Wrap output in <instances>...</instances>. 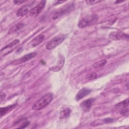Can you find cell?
<instances>
[{
  "instance_id": "cell-1",
  "label": "cell",
  "mask_w": 129,
  "mask_h": 129,
  "mask_svg": "<svg viewBox=\"0 0 129 129\" xmlns=\"http://www.w3.org/2000/svg\"><path fill=\"white\" fill-rule=\"evenodd\" d=\"M53 99V94L51 93H47L37 100L33 104L32 108L35 111L40 110L47 106L51 102Z\"/></svg>"
},
{
  "instance_id": "cell-2",
  "label": "cell",
  "mask_w": 129,
  "mask_h": 129,
  "mask_svg": "<svg viewBox=\"0 0 129 129\" xmlns=\"http://www.w3.org/2000/svg\"><path fill=\"white\" fill-rule=\"evenodd\" d=\"M99 16L96 14H91L82 18L79 22L78 27L80 28H86L95 24L98 20Z\"/></svg>"
},
{
  "instance_id": "cell-3",
  "label": "cell",
  "mask_w": 129,
  "mask_h": 129,
  "mask_svg": "<svg viewBox=\"0 0 129 129\" xmlns=\"http://www.w3.org/2000/svg\"><path fill=\"white\" fill-rule=\"evenodd\" d=\"M74 8L75 4L74 3L67 4V5L64 6L55 12L52 16V18L53 20L57 19L71 12L74 9Z\"/></svg>"
},
{
  "instance_id": "cell-4",
  "label": "cell",
  "mask_w": 129,
  "mask_h": 129,
  "mask_svg": "<svg viewBox=\"0 0 129 129\" xmlns=\"http://www.w3.org/2000/svg\"><path fill=\"white\" fill-rule=\"evenodd\" d=\"M66 38L67 35L63 34H59L55 36L47 43L46 45V48L48 50H52L54 49L61 44Z\"/></svg>"
},
{
  "instance_id": "cell-5",
  "label": "cell",
  "mask_w": 129,
  "mask_h": 129,
  "mask_svg": "<svg viewBox=\"0 0 129 129\" xmlns=\"http://www.w3.org/2000/svg\"><path fill=\"white\" fill-rule=\"evenodd\" d=\"M37 55V53L36 52H31L29 54H26L22 57L18 58L17 59L14 60V61L11 62V64L13 65H18L21 63H23L24 62H25L27 61H29V60L31 59L32 58L35 57Z\"/></svg>"
},
{
  "instance_id": "cell-6",
  "label": "cell",
  "mask_w": 129,
  "mask_h": 129,
  "mask_svg": "<svg viewBox=\"0 0 129 129\" xmlns=\"http://www.w3.org/2000/svg\"><path fill=\"white\" fill-rule=\"evenodd\" d=\"M46 1H42L37 6L32 8L30 11V15L32 17H37L43 11L45 6Z\"/></svg>"
},
{
  "instance_id": "cell-7",
  "label": "cell",
  "mask_w": 129,
  "mask_h": 129,
  "mask_svg": "<svg viewBox=\"0 0 129 129\" xmlns=\"http://www.w3.org/2000/svg\"><path fill=\"white\" fill-rule=\"evenodd\" d=\"M34 2H32L28 4L24 5L22 6L17 12V16L18 17H21L27 15L29 12H30L31 9H32L31 7L33 5Z\"/></svg>"
},
{
  "instance_id": "cell-8",
  "label": "cell",
  "mask_w": 129,
  "mask_h": 129,
  "mask_svg": "<svg viewBox=\"0 0 129 129\" xmlns=\"http://www.w3.org/2000/svg\"><path fill=\"white\" fill-rule=\"evenodd\" d=\"M20 42L19 39H15L13 42L9 43L1 49V51L2 53H3V55H6L10 53L14 49L16 46H17L20 43Z\"/></svg>"
},
{
  "instance_id": "cell-9",
  "label": "cell",
  "mask_w": 129,
  "mask_h": 129,
  "mask_svg": "<svg viewBox=\"0 0 129 129\" xmlns=\"http://www.w3.org/2000/svg\"><path fill=\"white\" fill-rule=\"evenodd\" d=\"M94 100L95 99L94 98H90L82 102L80 104V106L83 111L84 112H87L89 111Z\"/></svg>"
},
{
  "instance_id": "cell-10",
  "label": "cell",
  "mask_w": 129,
  "mask_h": 129,
  "mask_svg": "<svg viewBox=\"0 0 129 129\" xmlns=\"http://www.w3.org/2000/svg\"><path fill=\"white\" fill-rule=\"evenodd\" d=\"M109 37L112 40H119L122 39H128V35L122 32H112L109 35Z\"/></svg>"
},
{
  "instance_id": "cell-11",
  "label": "cell",
  "mask_w": 129,
  "mask_h": 129,
  "mask_svg": "<svg viewBox=\"0 0 129 129\" xmlns=\"http://www.w3.org/2000/svg\"><path fill=\"white\" fill-rule=\"evenodd\" d=\"M91 92V90L87 88H82L80 90L76 96V99L77 101L83 98L84 97L86 96Z\"/></svg>"
},
{
  "instance_id": "cell-12",
  "label": "cell",
  "mask_w": 129,
  "mask_h": 129,
  "mask_svg": "<svg viewBox=\"0 0 129 129\" xmlns=\"http://www.w3.org/2000/svg\"><path fill=\"white\" fill-rule=\"evenodd\" d=\"M64 61H65L64 57L63 56H59V59L58 60V61L57 64L56 66H54L50 68V70L53 72H57L59 71L63 67Z\"/></svg>"
},
{
  "instance_id": "cell-13",
  "label": "cell",
  "mask_w": 129,
  "mask_h": 129,
  "mask_svg": "<svg viewBox=\"0 0 129 129\" xmlns=\"http://www.w3.org/2000/svg\"><path fill=\"white\" fill-rule=\"evenodd\" d=\"M45 39V36L42 34H40L35 37L31 42V45L32 47H35L42 43Z\"/></svg>"
},
{
  "instance_id": "cell-14",
  "label": "cell",
  "mask_w": 129,
  "mask_h": 129,
  "mask_svg": "<svg viewBox=\"0 0 129 129\" xmlns=\"http://www.w3.org/2000/svg\"><path fill=\"white\" fill-rule=\"evenodd\" d=\"M16 106V104H13L9 105L7 107H1L0 109V114L1 116L2 117L3 115L6 114L8 112H10L11 110H12L13 109L15 108V107Z\"/></svg>"
},
{
  "instance_id": "cell-15",
  "label": "cell",
  "mask_w": 129,
  "mask_h": 129,
  "mask_svg": "<svg viewBox=\"0 0 129 129\" xmlns=\"http://www.w3.org/2000/svg\"><path fill=\"white\" fill-rule=\"evenodd\" d=\"M71 112V110L69 108H65L61 109V110L60 112V119H63L68 117L70 116Z\"/></svg>"
},
{
  "instance_id": "cell-16",
  "label": "cell",
  "mask_w": 129,
  "mask_h": 129,
  "mask_svg": "<svg viewBox=\"0 0 129 129\" xmlns=\"http://www.w3.org/2000/svg\"><path fill=\"white\" fill-rule=\"evenodd\" d=\"M24 26V24L23 23L20 22V23L17 24L16 25H15V26H14L13 27H12L10 29V30H9V34L14 33L18 31V30L21 29Z\"/></svg>"
},
{
  "instance_id": "cell-17",
  "label": "cell",
  "mask_w": 129,
  "mask_h": 129,
  "mask_svg": "<svg viewBox=\"0 0 129 129\" xmlns=\"http://www.w3.org/2000/svg\"><path fill=\"white\" fill-rule=\"evenodd\" d=\"M128 99L127 98L125 99L124 100H123L121 102H120L118 103H117L115 105V107L117 108H123L126 107H128Z\"/></svg>"
},
{
  "instance_id": "cell-18",
  "label": "cell",
  "mask_w": 129,
  "mask_h": 129,
  "mask_svg": "<svg viewBox=\"0 0 129 129\" xmlns=\"http://www.w3.org/2000/svg\"><path fill=\"white\" fill-rule=\"evenodd\" d=\"M106 63H107V60L105 59H103V60H100V61L95 63L93 64V67L95 68H101V67L104 66L106 64Z\"/></svg>"
},
{
  "instance_id": "cell-19",
  "label": "cell",
  "mask_w": 129,
  "mask_h": 129,
  "mask_svg": "<svg viewBox=\"0 0 129 129\" xmlns=\"http://www.w3.org/2000/svg\"><path fill=\"white\" fill-rule=\"evenodd\" d=\"M128 113H129V111H128V107L122 108V109L120 111V114L125 116H127L128 115Z\"/></svg>"
},
{
  "instance_id": "cell-20",
  "label": "cell",
  "mask_w": 129,
  "mask_h": 129,
  "mask_svg": "<svg viewBox=\"0 0 129 129\" xmlns=\"http://www.w3.org/2000/svg\"><path fill=\"white\" fill-rule=\"evenodd\" d=\"M97 77V75L95 73H92L89 74L87 76V79L88 80H92L96 79Z\"/></svg>"
},
{
  "instance_id": "cell-21",
  "label": "cell",
  "mask_w": 129,
  "mask_h": 129,
  "mask_svg": "<svg viewBox=\"0 0 129 129\" xmlns=\"http://www.w3.org/2000/svg\"><path fill=\"white\" fill-rule=\"evenodd\" d=\"M100 2L101 1H99V0H93H93H87L86 1V3L88 5H94V4H97Z\"/></svg>"
},
{
  "instance_id": "cell-22",
  "label": "cell",
  "mask_w": 129,
  "mask_h": 129,
  "mask_svg": "<svg viewBox=\"0 0 129 129\" xmlns=\"http://www.w3.org/2000/svg\"><path fill=\"white\" fill-rule=\"evenodd\" d=\"M114 119L112 118H106L105 119H104L102 120V121H103V123H108L113 122Z\"/></svg>"
},
{
  "instance_id": "cell-23",
  "label": "cell",
  "mask_w": 129,
  "mask_h": 129,
  "mask_svg": "<svg viewBox=\"0 0 129 129\" xmlns=\"http://www.w3.org/2000/svg\"><path fill=\"white\" fill-rule=\"evenodd\" d=\"M64 2V1H55L53 2V6H55V5H59V4H60L61 3H62Z\"/></svg>"
},
{
  "instance_id": "cell-24",
  "label": "cell",
  "mask_w": 129,
  "mask_h": 129,
  "mask_svg": "<svg viewBox=\"0 0 129 129\" xmlns=\"http://www.w3.org/2000/svg\"><path fill=\"white\" fill-rule=\"evenodd\" d=\"M6 95L5 93H4L3 92H1V97H0V98H1V102L3 101V100H4V99L6 98Z\"/></svg>"
},
{
  "instance_id": "cell-25",
  "label": "cell",
  "mask_w": 129,
  "mask_h": 129,
  "mask_svg": "<svg viewBox=\"0 0 129 129\" xmlns=\"http://www.w3.org/2000/svg\"><path fill=\"white\" fill-rule=\"evenodd\" d=\"M25 1H14L13 2L14 4H17V5H19V4H21L23 3H24Z\"/></svg>"
},
{
  "instance_id": "cell-26",
  "label": "cell",
  "mask_w": 129,
  "mask_h": 129,
  "mask_svg": "<svg viewBox=\"0 0 129 129\" xmlns=\"http://www.w3.org/2000/svg\"><path fill=\"white\" fill-rule=\"evenodd\" d=\"M124 2V1H117L116 2H115V4H119V3H122Z\"/></svg>"
}]
</instances>
